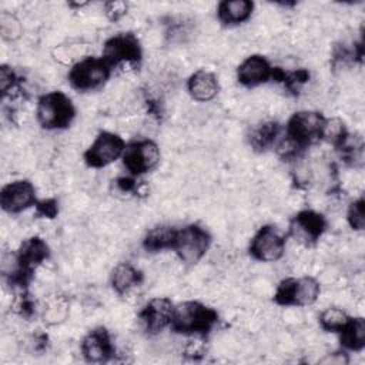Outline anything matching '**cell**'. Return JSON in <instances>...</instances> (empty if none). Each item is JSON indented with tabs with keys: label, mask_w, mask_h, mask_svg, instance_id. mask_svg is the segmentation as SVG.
I'll list each match as a JSON object with an SVG mask.
<instances>
[{
	"label": "cell",
	"mask_w": 365,
	"mask_h": 365,
	"mask_svg": "<svg viewBox=\"0 0 365 365\" xmlns=\"http://www.w3.org/2000/svg\"><path fill=\"white\" fill-rule=\"evenodd\" d=\"M325 117L318 111H298L291 115L285 128V138L278 148L285 155H297L304 148L322 140Z\"/></svg>",
	"instance_id": "obj_1"
},
{
	"label": "cell",
	"mask_w": 365,
	"mask_h": 365,
	"mask_svg": "<svg viewBox=\"0 0 365 365\" xmlns=\"http://www.w3.org/2000/svg\"><path fill=\"white\" fill-rule=\"evenodd\" d=\"M218 314L215 309L198 302L185 301L174 305L171 329L180 334L205 336L217 324Z\"/></svg>",
	"instance_id": "obj_2"
},
{
	"label": "cell",
	"mask_w": 365,
	"mask_h": 365,
	"mask_svg": "<svg viewBox=\"0 0 365 365\" xmlns=\"http://www.w3.org/2000/svg\"><path fill=\"white\" fill-rule=\"evenodd\" d=\"M50 248L40 237H31L20 245L13 257L14 268L10 271V284L26 288L33 271L48 258Z\"/></svg>",
	"instance_id": "obj_3"
},
{
	"label": "cell",
	"mask_w": 365,
	"mask_h": 365,
	"mask_svg": "<svg viewBox=\"0 0 365 365\" xmlns=\"http://www.w3.org/2000/svg\"><path fill=\"white\" fill-rule=\"evenodd\" d=\"M36 114L43 128L61 130L71 124L76 108L70 97L63 91H51L38 98Z\"/></svg>",
	"instance_id": "obj_4"
},
{
	"label": "cell",
	"mask_w": 365,
	"mask_h": 365,
	"mask_svg": "<svg viewBox=\"0 0 365 365\" xmlns=\"http://www.w3.org/2000/svg\"><path fill=\"white\" fill-rule=\"evenodd\" d=\"M111 66L103 57H84L77 61L70 73L68 81L78 91H91L106 84L111 74Z\"/></svg>",
	"instance_id": "obj_5"
},
{
	"label": "cell",
	"mask_w": 365,
	"mask_h": 365,
	"mask_svg": "<svg viewBox=\"0 0 365 365\" xmlns=\"http://www.w3.org/2000/svg\"><path fill=\"white\" fill-rule=\"evenodd\" d=\"M321 287L318 281L312 277H298L285 278L279 282L274 301L278 305H292L305 307L311 305L319 297Z\"/></svg>",
	"instance_id": "obj_6"
},
{
	"label": "cell",
	"mask_w": 365,
	"mask_h": 365,
	"mask_svg": "<svg viewBox=\"0 0 365 365\" xmlns=\"http://www.w3.org/2000/svg\"><path fill=\"white\" fill-rule=\"evenodd\" d=\"M211 244L210 232L198 224H190L177 230L173 248L178 258L185 264L198 262Z\"/></svg>",
	"instance_id": "obj_7"
},
{
	"label": "cell",
	"mask_w": 365,
	"mask_h": 365,
	"mask_svg": "<svg viewBox=\"0 0 365 365\" xmlns=\"http://www.w3.org/2000/svg\"><path fill=\"white\" fill-rule=\"evenodd\" d=\"M143 50L138 38L131 33H120L110 37L103 50V58L111 66H138Z\"/></svg>",
	"instance_id": "obj_8"
},
{
	"label": "cell",
	"mask_w": 365,
	"mask_h": 365,
	"mask_svg": "<svg viewBox=\"0 0 365 365\" xmlns=\"http://www.w3.org/2000/svg\"><path fill=\"white\" fill-rule=\"evenodd\" d=\"M123 164L133 175H141L151 171L160 161V148L153 140H137L125 145Z\"/></svg>",
	"instance_id": "obj_9"
},
{
	"label": "cell",
	"mask_w": 365,
	"mask_h": 365,
	"mask_svg": "<svg viewBox=\"0 0 365 365\" xmlns=\"http://www.w3.org/2000/svg\"><path fill=\"white\" fill-rule=\"evenodd\" d=\"M124 148L125 143L120 135L110 131H101L84 153V161L88 167L103 168L120 158Z\"/></svg>",
	"instance_id": "obj_10"
},
{
	"label": "cell",
	"mask_w": 365,
	"mask_h": 365,
	"mask_svg": "<svg viewBox=\"0 0 365 365\" xmlns=\"http://www.w3.org/2000/svg\"><path fill=\"white\" fill-rule=\"evenodd\" d=\"M285 251V237L274 225L261 227L252 237L250 254L262 262L278 261Z\"/></svg>",
	"instance_id": "obj_11"
},
{
	"label": "cell",
	"mask_w": 365,
	"mask_h": 365,
	"mask_svg": "<svg viewBox=\"0 0 365 365\" xmlns=\"http://www.w3.org/2000/svg\"><path fill=\"white\" fill-rule=\"evenodd\" d=\"M327 227V221L322 214L312 211V210H304L299 211L289 224V234L298 240L299 242H304L305 245L315 244L317 240L324 234Z\"/></svg>",
	"instance_id": "obj_12"
},
{
	"label": "cell",
	"mask_w": 365,
	"mask_h": 365,
	"mask_svg": "<svg viewBox=\"0 0 365 365\" xmlns=\"http://www.w3.org/2000/svg\"><path fill=\"white\" fill-rule=\"evenodd\" d=\"M36 202V190L27 180H17L1 188L0 205L6 212H20Z\"/></svg>",
	"instance_id": "obj_13"
},
{
	"label": "cell",
	"mask_w": 365,
	"mask_h": 365,
	"mask_svg": "<svg viewBox=\"0 0 365 365\" xmlns=\"http://www.w3.org/2000/svg\"><path fill=\"white\" fill-rule=\"evenodd\" d=\"M174 304L168 298H153L140 312V319L148 334H157L171 325Z\"/></svg>",
	"instance_id": "obj_14"
},
{
	"label": "cell",
	"mask_w": 365,
	"mask_h": 365,
	"mask_svg": "<svg viewBox=\"0 0 365 365\" xmlns=\"http://www.w3.org/2000/svg\"><path fill=\"white\" fill-rule=\"evenodd\" d=\"M81 354L87 362H106L114 354V345L108 331L98 327L90 331L81 341Z\"/></svg>",
	"instance_id": "obj_15"
},
{
	"label": "cell",
	"mask_w": 365,
	"mask_h": 365,
	"mask_svg": "<svg viewBox=\"0 0 365 365\" xmlns=\"http://www.w3.org/2000/svg\"><path fill=\"white\" fill-rule=\"evenodd\" d=\"M272 67L264 56L247 57L237 68V78L245 87H257L272 78Z\"/></svg>",
	"instance_id": "obj_16"
},
{
	"label": "cell",
	"mask_w": 365,
	"mask_h": 365,
	"mask_svg": "<svg viewBox=\"0 0 365 365\" xmlns=\"http://www.w3.org/2000/svg\"><path fill=\"white\" fill-rule=\"evenodd\" d=\"M187 90L195 101H201V103L210 101L220 91L218 78L214 73L208 70H198L190 76L187 83Z\"/></svg>",
	"instance_id": "obj_17"
},
{
	"label": "cell",
	"mask_w": 365,
	"mask_h": 365,
	"mask_svg": "<svg viewBox=\"0 0 365 365\" xmlns=\"http://www.w3.org/2000/svg\"><path fill=\"white\" fill-rule=\"evenodd\" d=\"M254 3L250 0H224L218 4L217 14L222 24L234 26L250 19Z\"/></svg>",
	"instance_id": "obj_18"
},
{
	"label": "cell",
	"mask_w": 365,
	"mask_h": 365,
	"mask_svg": "<svg viewBox=\"0 0 365 365\" xmlns=\"http://www.w3.org/2000/svg\"><path fill=\"white\" fill-rule=\"evenodd\" d=\"M281 133V125L275 121H264L251 128L248 141L255 151L269 150L278 140Z\"/></svg>",
	"instance_id": "obj_19"
},
{
	"label": "cell",
	"mask_w": 365,
	"mask_h": 365,
	"mask_svg": "<svg viewBox=\"0 0 365 365\" xmlns=\"http://www.w3.org/2000/svg\"><path fill=\"white\" fill-rule=\"evenodd\" d=\"M143 281V274L130 262L118 264L111 272V287L118 294L123 295L128 292L133 287Z\"/></svg>",
	"instance_id": "obj_20"
},
{
	"label": "cell",
	"mask_w": 365,
	"mask_h": 365,
	"mask_svg": "<svg viewBox=\"0 0 365 365\" xmlns=\"http://www.w3.org/2000/svg\"><path fill=\"white\" fill-rule=\"evenodd\" d=\"M341 345L351 351H361L365 346V321L364 318H351L339 331Z\"/></svg>",
	"instance_id": "obj_21"
},
{
	"label": "cell",
	"mask_w": 365,
	"mask_h": 365,
	"mask_svg": "<svg viewBox=\"0 0 365 365\" xmlns=\"http://www.w3.org/2000/svg\"><path fill=\"white\" fill-rule=\"evenodd\" d=\"M177 235V228L174 227H157L151 231H148V234L144 238V248L150 252H155V251H161L165 248H173L174 240Z\"/></svg>",
	"instance_id": "obj_22"
},
{
	"label": "cell",
	"mask_w": 365,
	"mask_h": 365,
	"mask_svg": "<svg viewBox=\"0 0 365 365\" xmlns=\"http://www.w3.org/2000/svg\"><path fill=\"white\" fill-rule=\"evenodd\" d=\"M68 301L64 297H51L47 299L43 309V321L47 325H57L68 317Z\"/></svg>",
	"instance_id": "obj_23"
},
{
	"label": "cell",
	"mask_w": 365,
	"mask_h": 365,
	"mask_svg": "<svg viewBox=\"0 0 365 365\" xmlns=\"http://www.w3.org/2000/svg\"><path fill=\"white\" fill-rule=\"evenodd\" d=\"M348 319L349 317L344 309L338 307H329L321 314L319 325L327 332H339L345 327Z\"/></svg>",
	"instance_id": "obj_24"
},
{
	"label": "cell",
	"mask_w": 365,
	"mask_h": 365,
	"mask_svg": "<svg viewBox=\"0 0 365 365\" xmlns=\"http://www.w3.org/2000/svg\"><path fill=\"white\" fill-rule=\"evenodd\" d=\"M0 31L4 40H16L20 37V33H21L20 21L10 13H1Z\"/></svg>",
	"instance_id": "obj_25"
},
{
	"label": "cell",
	"mask_w": 365,
	"mask_h": 365,
	"mask_svg": "<svg viewBox=\"0 0 365 365\" xmlns=\"http://www.w3.org/2000/svg\"><path fill=\"white\" fill-rule=\"evenodd\" d=\"M348 222L354 230H364L365 227V211H364V198H359L356 201H354L349 208H348V214H346Z\"/></svg>",
	"instance_id": "obj_26"
},
{
	"label": "cell",
	"mask_w": 365,
	"mask_h": 365,
	"mask_svg": "<svg viewBox=\"0 0 365 365\" xmlns=\"http://www.w3.org/2000/svg\"><path fill=\"white\" fill-rule=\"evenodd\" d=\"M83 47H84V46H80V44H68V46L61 44V46H58L57 48H54L53 56L56 57V60H58V61H61V63H64V64H68V63H71L73 60H77L78 57L81 58V56H83L81 48H83ZM81 60H83V58H81Z\"/></svg>",
	"instance_id": "obj_27"
},
{
	"label": "cell",
	"mask_w": 365,
	"mask_h": 365,
	"mask_svg": "<svg viewBox=\"0 0 365 365\" xmlns=\"http://www.w3.org/2000/svg\"><path fill=\"white\" fill-rule=\"evenodd\" d=\"M19 78L16 76V73L11 70V67L7 66H1L0 68V90L3 97L16 87Z\"/></svg>",
	"instance_id": "obj_28"
},
{
	"label": "cell",
	"mask_w": 365,
	"mask_h": 365,
	"mask_svg": "<svg viewBox=\"0 0 365 365\" xmlns=\"http://www.w3.org/2000/svg\"><path fill=\"white\" fill-rule=\"evenodd\" d=\"M104 10L107 17L111 21H117L120 20L123 16H125L127 13V3L121 1V0H114V1H107L104 4Z\"/></svg>",
	"instance_id": "obj_29"
},
{
	"label": "cell",
	"mask_w": 365,
	"mask_h": 365,
	"mask_svg": "<svg viewBox=\"0 0 365 365\" xmlns=\"http://www.w3.org/2000/svg\"><path fill=\"white\" fill-rule=\"evenodd\" d=\"M14 309L17 314H20L21 317H31L34 312V302L31 301V298L24 292V289L20 292V295L17 297V301L14 302Z\"/></svg>",
	"instance_id": "obj_30"
},
{
	"label": "cell",
	"mask_w": 365,
	"mask_h": 365,
	"mask_svg": "<svg viewBox=\"0 0 365 365\" xmlns=\"http://www.w3.org/2000/svg\"><path fill=\"white\" fill-rule=\"evenodd\" d=\"M36 208H37V214L41 217H47V218H53L57 214V202L56 200H43L36 202Z\"/></svg>",
	"instance_id": "obj_31"
},
{
	"label": "cell",
	"mask_w": 365,
	"mask_h": 365,
	"mask_svg": "<svg viewBox=\"0 0 365 365\" xmlns=\"http://www.w3.org/2000/svg\"><path fill=\"white\" fill-rule=\"evenodd\" d=\"M117 184H118V187H120V190L121 191H133L134 188H135V181L134 180H131V178H125V177H123V178H118L117 180Z\"/></svg>",
	"instance_id": "obj_32"
}]
</instances>
